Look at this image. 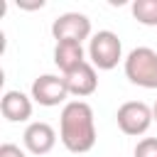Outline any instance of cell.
I'll use <instances>...</instances> for the list:
<instances>
[{"mask_svg":"<svg viewBox=\"0 0 157 157\" xmlns=\"http://www.w3.org/2000/svg\"><path fill=\"white\" fill-rule=\"evenodd\" d=\"M0 113L10 123H22L32 115V101L22 91H7L0 101Z\"/></svg>","mask_w":157,"mask_h":157,"instance_id":"9c48e42d","label":"cell"},{"mask_svg":"<svg viewBox=\"0 0 157 157\" xmlns=\"http://www.w3.org/2000/svg\"><path fill=\"white\" fill-rule=\"evenodd\" d=\"M52 34L56 42H83L91 37V20L83 12H64L54 20Z\"/></svg>","mask_w":157,"mask_h":157,"instance_id":"5b68a950","label":"cell"},{"mask_svg":"<svg viewBox=\"0 0 157 157\" xmlns=\"http://www.w3.org/2000/svg\"><path fill=\"white\" fill-rule=\"evenodd\" d=\"M0 157H27L17 145H12V142H2L0 145Z\"/></svg>","mask_w":157,"mask_h":157,"instance_id":"4fadbf2b","label":"cell"},{"mask_svg":"<svg viewBox=\"0 0 157 157\" xmlns=\"http://www.w3.org/2000/svg\"><path fill=\"white\" fill-rule=\"evenodd\" d=\"M115 120H118V128L125 132V135H142L147 132V128L152 125V108L142 101H128L118 108L115 113Z\"/></svg>","mask_w":157,"mask_h":157,"instance_id":"277c9868","label":"cell"},{"mask_svg":"<svg viewBox=\"0 0 157 157\" xmlns=\"http://www.w3.org/2000/svg\"><path fill=\"white\" fill-rule=\"evenodd\" d=\"M125 76L130 83L142 88H157V52L137 47L125 56Z\"/></svg>","mask_w":157,"mask_h":157,"instance_id":"7a4b0ae2","label":"cell"},{"mask_svg":"<svg viewBox=\"0 0 157 157\" xmlns=\"http://www.w3.org/2000/svg\"><path fill=\"white\" fill-rule=\"evenodd\" d=\"M135 157H157V137H142L135 145Z\"/></svg>","mask_w":157,"mask_h":157,"instance_id":"7c38bea8","label":"cell"},{"mask_svg":"<svg viewBox=\"0 0 157 157\" xmlns=\"http://www.w3.org/2000/svg\"><path fill=\"white\" fill-rule=\"evenodd\" d=\"M88 56H91V64L96 69H103V71L115 69L120 56H123V44L118 39V34L110 29L96 32L88 42Z\"/></svg>","mask_w":157,"mask_h":157,"instance_id":"3957f363","label":"cell"},{"mask_svg":"<svg viewBox=\"0 0 157 157\" xmlns=\"http://www.w3.org/2000/svg\"><path fill=\"white\" fill-rule=\"evenodd\" d=\"M64 81H66V88L69 93L83 98V96H91L96 88H98V76H96V66L91 61H83L78 69L64 74Z\"/></svg>","mask_w":157,"mask_h":157,"instance_id":"ba28073f","label":"cell"},{"mask_svg":"<svg viewBox=\"0 0 157 157\" xmlns=\"http://www.w3.org/2000/svg\"><path fill=\"white\" fill-rule=\"evenodd\" d=\"M69 96V88H66V81L64 76H54V74H42L39 78L32 81V98L39 103V105H59L64 103Z\"/></svg>","mask_w":157,"mask_h":157,"instance_id":"8992f818","label":"cell"},{"mask_svg":"<svg viewBox=\"0 0 157 157\" xmlns=\"http://www.w3.org/2000/svg\"><path fill=\"white\" fill-rule=\"evenodd\" d=\"M59 137L69 152H88L96 145V120L93 108L86 101H71L64 105L59 118Z\"/></svg>","mask_w":157,"mask_h":157,"instance_id":"6da1fadb","label":"cell"},{"mask_svg":"<svg viewBox=\"0 0 157 157\" xmlns=\"http://www.w3.org/2000/svg\"><path fill=\"white\" fill-rule=\"evenodd\" d=\"M83 61H86L83 59V47L78 42H56V47H54V64L64 74L78 69Z\"/></svg>","mask_w":157,"mask_h":157,"instance_id":"30bf717a","label":"cell"},{"mask_svg":"<svg viewBox=\"0 0 157 157\" xmlns=\"http://www.w3.org/2000/svg\"><path fill=\"white\" fill-rule=\"evenodd\" d=\"M152 118H155V123H157V101H155V105H152Z\"/></svg>","mask_w":157,"mask_h":157,"instance_id":"5bb4252c","label":"cell"},{"mask_svg":"<svg viewBox=\"0 0 157 157\" xmlns=\"http://www.w3.org/2000/svg\"><path fill=\"white\" fill-rule=\"evenodd\" d=\"M22 142H25V147L32 155H47L56 145V132H54V128L49 123L37 120V123H29L27 125V130L22 135Z\"/></svg>","mask_w":157,"mask_h":157,"instance_id":"52a82bcc","label":"cell"},{"mask_svg":"<svg viewBox=\"0 0 157 157\" xmlns=\"http://www.w3.org/2000/svg\"><path fill=\"white\" fill-rule=\"evenodd\" d=\"M130 10L140 25H147V27L157 25V0H135Z\"/></svg>","mask_w":157,"mask_h":157,"instance_id":"8fae6325","label":"cell"}]
</instances>
